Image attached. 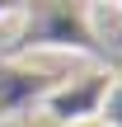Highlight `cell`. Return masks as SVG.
Instances as JSON below:
<instances>
[{
    "instance_id": "cell-3",
    "label": "cell",
    "mask_w": 122,
    "mask_h": 127,
    "mask_svg": "<svg viewBox=\"0 0 122 127\" xmlns=\"http://www.w3.org/2000/svg\"><path fill=\"white\" fill-rule=\"evenodd\" d=\"M113 5H118V9H122V0H113Z\"/></svg>"
},
{
    "instance_id": "cell-4",
    "label": "cell",
    "mask_w": 122,
    "mask_h": 127,
    "mask_svg": "<svg viewBox=\"0 0 122 127\" xmlns=\"http://www.w3.org/2000/svg\"><path fill=\"white\" fill-rule=\"evenodd\" d=\"M108 5H113V0H108Z\"/></svg>"
},
{
    "instance_id": "cell-1",
    "label": "cell",
    "mask_w": 122,
    "mask_h": 127,
    "mask_svg": "<svg viewBox=\"0 0 122 127\" xmlns=\"http://www.w3.org/2000/svg\"><path fill=\"white\" fill-rule=\"evenodd\" d=\"M108 71H89V75H75L66 85H56L47 99H42V118L61 127H75V123H89L99 118V104H103V90H108Z\"/></svg>"
},
{
    "instance_id": "cell-2",
    "label": "cell",
    "mask_w": 122,
    "mask_h": 127,
    "mask_svg": "<svg viewBox=\"0 0 122 127\" xmlns=\"http://www.w3.org/2000/svg\"><path fill=\"white\" fill-rule=\"evenodd\" d=\"M99 127H122V75L108 80V90H103V104H99Z\"/></svg>"
}]
</instances>
